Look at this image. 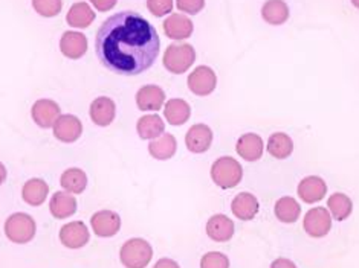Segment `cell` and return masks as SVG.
<instances>
[{"label": "cell", "instance_id": "8", "mask_svg": "<svg viewBox=\"0 0 359 268\" xmlns=\"http://www.w3.org/2000/svg\"><path fill=\"white\" fill-rule=\"evenodd\" d=\"M93 232L97 237L110 238L115 237L121 227V218L114 211H100L90 218Z\"/></svg>", "mask_w": 359, "mask_h": 268}, {"label": "cell", "instance_id": "36", "mask_svg": "<svg viewBox=\"0 0 359 268\" xmlns=\"http://www.w3.org/2000/svg\"><path fill=\"white\" fill-rule=\"evenodd\" d=\"M93 6L97 8V10H100V11H109V10H112V8L116 5V2L115 0H110V2H100V0H93Z\"/></svg>", "mask_w": 359, "mask_h": 268}, {"label": "cell", "instance_id": "16", "mask_svg": "<svg viewBox=\"0 0 359 268\" xmlns=\"http://www.w3.org/2000/svg\"><path fill=\"white\" fill-rule=\"evenodd\" d=\"M207 235L216 243H226L234 235V223L226 215H212L207 224Z\"/></svg>", "mask_w": 359, "mask_h": 268}, {"label": "cell", "instance_id": "28", "mask_svg": "<svg viewBox=\"0 0 359 268\" xmlns=\"http://www.w3.org/2000/svg\"><path fill=\"white\" fill-rule=\"evenodd\" d=\"M294 151V142L285 133H273L268 141V153L276 159H287Z\"/></svg>", "mask_w": 359, "mask_h": 268}, {"label": "cell", "instance_id": "23", "mask_svg": "<svg viewBox=\"0 0 359 268\" xmlns=\"http://www.w3.org/2000/svg\"><path fill=\"white\" fill-rule=\"evenodd\" d=\"M176 139L173 134H161L156 139H153L149 145V153L151 157L158 160L172 159L176 153Z\"/></svg>", "mask_w": 359, "mask_h": 268}, {"label": "cell", "instance_id": "11", "mask_svg": "<svg viewBox=\"0 0 359 268\" xmlns=\"http://www.w3.org/2000/svg\"><path fill=\"white\" fill-rule=\"evenodd\" d=\"M60 106L55 101L39 99L32 106V119L41 128L54 127L60 118Z\"/></svg>", "mask_w": 359, "mask_h": 268}, {"label": "cell", "instance_id": "25", "mask_svg": "<svg viewBox=\"0 0 359 268\" xmlns=\"http://www.w3.org/2000/svg\"><path fill=\"white\" fill-rule=\"evenodd\" d=\"M165 124L158 115L142 116L138 124H136V132H138L141 139H156L161 134H164Z\"/></svg>", "mask_w": 359, "mask_h": 268}, {"label": "cell", "instance_id": "4", "mask_svg": "<svg viewBox=\"0 0 359 268\" xmlns=\"http://www.w3.org/2000/svg\"><path fill=\"white\" fill-rule=\"evenodd\" d=\"M153 250L151 246L145 239L133 238L129 239L127 243L123 244L121 252H119V258L121 262L129 268H142L147 267L151 261Z\"/></svg>", "mask_w": 359, "mask_h": 268}, {"label": "cell", "instance_id": "17", "mask_svg": "<svg viewBox=\"0 0 359 268\" xmlns=\"http://www.w3.org/2000/svg\"><path fill=\"white\" fill-rule=\"evenodd\" d=\"M115 113H116L115 102L110 98L101 97L90 104V108H89L90 119L100 127H107L112 124L115 119Z\"/></svg>", "mask_w": 359, "mask_h": 268}, {"label": "cell", "instance_id": "6", "mask_svg": "<svg viewBox=\"0 0 359 268\" xmlns=\"http://www.w3.org/2000/svg\"><path fill=\"white\" fill-rule=\"evenodd\" d=\"M188 89H190L198 97H207L212 93L217 85V76L208 66H199L196 67L193 73L188 75Z\"/></svg>", "mask_w": 359, "mask_h": 268}, {"label": "cell", "instance_id": "18", "mask_svg": "<svg viewBox=\"0 0 359 268\" xmlns=\"http://www.w3.org/2000/svg\"><path fill=\"white\" fill-rule=\"evenodd\" d=\"M231 211L238 220L250 221L259 213V200L250 192L237 194L231 203Z\"/></svg>", "mask_w": 359, "mask_h": 268}, {"label": "cell", "instance_id": "3", "mask_svg": "<svg viewBox=\"0 0 359 268\" xmlns=\"http://www.w3.org/2000/svg\"><path fill=\"white\" fill-rule=\"evenodd\" d=\"M196 59V50L188 43H173L165 50L162 63L168 72L172 73H185Z\"/></svg>", "mask_w": 359, "mask_h": 268}, {"label": "cell", "instance_id": "22", "mask_svg": "<svg viewBox=\"0 0 359 268\" xmlns=\"http://www.w3.org/2000/svg\"><path fill=\"white\" fill-rule=\"evenodd\" d=\"M49 192V186L45 180L41 178H31L25 183L22 189L23 200L31 206H40L43 204Z\"/></svg>", "mask_w": 359, "mask_h": 268}, {"label": "cell", "instance_id": "13", "mask_svg": "<svg viewBox=\"0 0 359 268\" xmlns=\"http://www.w3.org/2000/svg\"><path fill=\"white\" fill-rule=\"evenodd\" d=\"M60 50L71 59H79L88 52V38L81 32L67 31L60 40Z\"/></svg>", "mask_w": 359, "mask_h": 268}, {"label": "cell", "instance_id": "31", "mask_svg": "<svg viewBox=\"0 0 359 268\" xmlns=\"http://www.w3.org/2000/svg\"><path fill=\"white\" fill-rule=\"evenodd\" d=\"M327 207L329 211L332 212L333 218L338 220V221H344L348 218V215L352 213V209H353V204H352V200L344 194H333L329 197L327 200Z\"/></svg>", "mask_w": 359, "mask_h": 268}, {"label": "cell", "instance_id": "27", "mask_svg": "<svg viewBox=\"0 0 359 268\" xmlns=\"http://www.w3.org/2000/svg\"><path fill=\"white\" fill-rule=\"evenodd\" d=\"M60 185H62L67 192L81 194L88 186V176L86 172L79 168L66 169L62 174V178H60Z\"/></svg>", "mask_w": 359, "mask_h": 268}, {"label": "cell", "instance_id": "26", "mask_svg": "<svg viewBox=\"0 0 359 268\" xmlns=\"http://www.w3.org/2000/svg\"><path fill=\"white\" fill-rule=\"evenodd\" d=\"M66 20L74 28H88L95 20V13L90 10L89 3L79 2L71 6L69 13L66 15Z\"/></svg>", "mask_w": 359, "mask_h": 268}, {"label": "cell", "instance_id": "2", "mask_svg": "<svg viewBox=\"0 0 359 268\" xmlns=\"http://www.w3.org/2000/svg\"><path fill=\"white\" fill-rule=\"evenodd\" d=\"M242 165L233 157H220L211 167V178L222 189H233L242 181Z\"/></svg>", "mask_w": 359, "mask_h": 268}, {"label": "cell", "instance_id": "1", "mask_svg": "<svg viewBox=\"0 0 359 268\" xmlns=\"http://www.w3.org/2000/svg\"><path fill=\"white\" fill-rule=\"evenodd\" d=\"M161 40L153 24L135 11L107 17L95 36V52L107 71L123 76L140 75L155 64Z\"/></svg>", "mask_w": 359, "mask_h": 268}, {"label": "cell", "instance_id": "14", "mask_svg": "<svg viewBox=\"0 0 359 268\" xmlns=\"http://www.w3.org/2000/svg\"><path fill=\"white\" fill-rule=\"evenodd\" d=\"M327 194V185L324 183V180L316 177V176H311L306 177L300 181L298 185V195H300L302 200L304 203H316L321 202L324 197Z\"/></svg>", "mask_w": 359, "mask_h": 268}, {"label": "cell", "instance_id": "35", "mask_svg": "<svg viewBox=\"0 0 359 268\" xmlns=\"http://www.w3.org/2000/svg\"><path fill=\"white\" fill-rule=\"evenodd\" d=\"M176 5L181 11L194 15V14L202 11V8L205 6V2H202V0H179Z\"/></svg>", "mask_w": 359, "mask_h": 268}, {"label": "cell", "instance_id": "5", "mask_svg": "<svg viewBox=\"0 0 359 268\" xmlns=\"http://www.w3.org/2000/svg\"><path fill=\"white\" fill-rule=\"evenodd\" d=\"M5 233L14 244H27L36 235V221L28 213H14L5 223Z\"/></svg>", "mask_w": 359, "mask_h": 268}, {"label": "cell", "instance_id": "32", "mask_svg": "<svg viewBox=\"0 0 359 268\" xmlns=\"http://www.w3.org/2000/svg\"><path fill=\"white\" fill-rule=\"evenodd\" d=\"M32 8L40 15L43 17H54L57 15L63 8L62 0H34Z\"/></svg>", "mask_w": 359, "mask_h": 268}, {"label": "cell", "instance_id": "19", "mask_svg": "<svg viewBox=\"0 0 359 268\" xmlns=\"http://www.w3.org/2000/svg\"><path fill=\"white\" fill-rule=\"evenodd\" d=\"M162 26H164V32L173 40H185L191 37L194 29L193 22L182 14H172L162 23Z\"/></svg>", "mask_w": 359, "mask_h": 268}, {"label": "cell", "instance_id": "37", "mask_svg": "<svg viewBox=\"0 0 359 268\" xmlns=\"http://www.w3.org/2000/svg\"><path fill=\"white\" fill-rule=\"evenodd\" d=\"M276 267H290V268H294L295 264L290 262V261H286V259H278V261L272 262V268H276Z\"/></svg>", "mask_w": 359, "mask_h": 268}, {"label": "cell", "instance_id": "10", "mask_svg": "<svg viewBox=\"0 0 359 268\" xmlns=\"http://www.w3.org/2000/svg\"><path fill=\"white\" fill-rule=\"evenodd\" d=\"M60 241L67 248H81L88 244L89 230L86 224L81 221H74L65 224L60 230Z\"/></svg>", "mask_w": 359, "mask_h": 268}, {"label": "cell", "instance_id": "7", "mask_svg": "<svg viewBox=\"0 0 359 268\" xmlns=\"http://www.w3.org/2000/svg\"><path fill=\"white\" fill-rule=\"evenodd\" d=\"M332 229V218L326 207H313L304 217V230L312 238L326 237Z\"/></svg>", "mask_w": 359, "mask_h": 268}, {"label": "cell", "instance_id": "24", "mask_svg": "<svg viewBox=\"0 0 359 268\" xmlns=\"http://www.w3.org/2000/svg\"><path fill=\"white\" fill-rule=\"evenodd\" d=\"M164 113L170 125H184L191 116V107L184 99H170L165 104Z\"/></svg>", "mask_w": 359, "mask_h": 268}, {"label": "cell", "instance_id": "33", "mask_svg": "<svg viewBox=\"0 0 359 268\" xmlns=\"http://www.w3.org/2000/svg\"><path fill=\"white\" fill-rule=\"evenodd\" d=\"M201 267L202 268H226L229 267V259L224 253L211 252L202 258Z\"/></svg>", "mask_w": 359, "mask_h": 268}, {"label": "cell", "instance_id": "30", "mask_svg": "<svg viewBox=\"0 0 359 268\" xmlns=\"http://www.w3.org/2000/svg\"><path fill=\"white\" fill-rule=\"evenodd\" d=\"M302 207L292 197H283L276 203V217L281 223H295L300 218Z\"/></svg>", "mask_w": 359, "mask_h": 268}, {"label": "cell", "instance_id": "21", "mask_svg": "<svg viewBox=\"0 0 359 268\" xmlns=\"http://www.w3.org/2000/svg\"><path fill=\"white\" fill-rule=\"evenodd\" d=\"M49 209L57 220L69 218L76 212L75 197L66 192H55L49 202Z\"/></svg>", "mask_w": 359, "mask_h": 268}, {"label": "cell", "instance_id": "34", "mask_svg": "<svg viewBox=\"0 0 359 268\" xmlns=\"http://www.w3.org/2000/svg\"><path fill=\"white\" fill-rule=\"evenodd\" d=\"M147 8L153 15L162 17L168 13H172L173 2L172 0H149Z\"/></svg>", "mask_w": 359, "mask_h": 268}, {"label": "cell", "instance_id": "15", "mask_svg": "<svg viewBox=\"0 0 359 268\" xmlns=\"http://www.w3.org/2000/svg\"><path fill=\"white\" fill-rule=\"evenodd\" d=\"M165 101V93L158 85H144L136 93V106L142 111H158Z\"/></svg>", "mask_w": 359, "mask_h": 268}, {"label": "cell", "instance_id": "29", "mask_svg": "<svg viewBox=\"0 0 359 268\" xmlns=\"http://www.w3.org/2000/svg\"><path fill=\"white\" fill-rule=\"evenodd\" d=\"M262 15L269 24H283L289 19V6L281 0H271L263 5Z\"/></svg>", "mask_w": 359, "mask_h": 268}, {"label": "cell", "instance_id": "20", "mask_svg": "<svg viewBox=\"0 0 359 268\" xmlns=\"http://www.w3.org/2000/svg\"><path fill=\"white\" fill-rule=\"evenodd\" d=\"M236 150H237V154L248 162L259 160V159H262V154H263L262 137L259 134H254V133L243 134L241 139L237 141Z\"/></svg>", "mask_w": 359, "mask_h": 268}, {"label": "cell", "instance_id": "9", "mask_svg": "<svg viewBox=\"0 0 359 268\" xmlns=\"http://www.w3.org/2000/svg\"><path fill=\"white\" fill-rule=\"evenodd\" d=\"M83 134L81 120L74 115H63L57 119L54 125V136L58 141L65 143H71L80 139Z\"/></svg>", "mask_w": 359, "mask_h": 268}, {"label": "cell", "instance_id": "38", "mask_svg": "<svg viewBox=\"0 0 359 268\" xmlns=\"http://www.w3.org/2000/svg\"><path fill=\"white\" fill-rule=\"evenodd\" d=\"M164 265H172V267H177V264H176V262H173V261H167V259H164V261H159V262L156 264V267H164Z\"/></svg>", "mask_w": 359, "mask_h": 268}, {"label": "cell", "instance_id": "12", "mask_svg": "<svg viewBox=\"0 0 359 268\" xmlns=\"http://www.w3.org/2000/svg\"><path fill=\"white\" fill-rule=\"evenodd\" d=\"M212 142V132L208 125L198 124L193 125L185 136L187 148L194 154H202L210 150Z\"/></svg>", "mask_w": 359, "mask_h": 268}]
</instances>
